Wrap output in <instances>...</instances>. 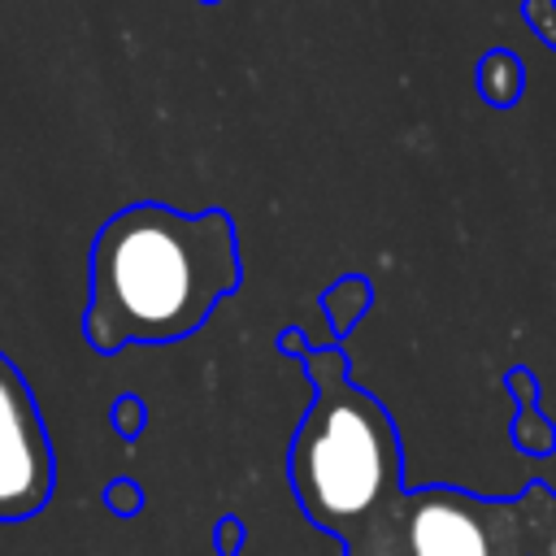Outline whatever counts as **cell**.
Segmentation results:
<instances>
[{"label": "cell", "instance_id": "1", "mask_svg": "<svg viewBox=\"0 0 556 556\" xmlns=\"http://www.w3.org/2000/svg\"><path fill=\"white\" fill-rule=\"evenodd\" d=\"M239 278V235L222 208L130 204L91 243L83 334L104 356L135 343H178L213 317Z\"/></svg>", "mask_w": 556, "mask_h": 556}, {"label": "cell", "instance_id": "2", "mask_svg": "<svg viewBox=\"0 0 556 556\" xmlns=\"http://www.w3.org/2000/svg\"><path fill=\"white\" fill-rule=\"evenodd\" d=\"M313 404L291 439V491L313 526L356 534L400 486V439L374 395L352 387L339 352L308 356Z\"/></svg>", "mask_w": 556, "mask_h": 556}, {"label": "cell", "instance_id": "3", "mask_svg": "<svg viewBox=\"0 0 556 556\" xmlns=\"http://www.w3.org/2000/svg\"><path fill=\"white\" fill-rule=\"evenodd\" d=\"M56 482L52 443L22 369L0 352V526L30 521Z\"/></svg>", "mask_w": 556, "mask_h": 556}, {"label": "cell", "instance_id": "4", "mask_svg": "<svg viewBox=\"0 0 556 556\" xmlns=\"http://www.w3.org/2000/svg\"><path fill=\"white\" fill-rule=\"evenodd\" d=\"M408 556H500L486 508L456 491H426L408 508Z\"/></svg>", "mask_w": 556, "mask_h": 556}, {"label": "cell", "instance_id": "5", "mask_svg": "<svg viewBox=\"0 0 556 556\" xmlns=\"http://www.w3.org/2000/svg\"><path fill=\"white\" fill-rule=\"evenodd\" d=\"M478 91L491 109H513L526 91V65L513 48H486L478 56Z\"/></svg>", "mask_w": 556, "mask_h": 556}, {"label": "cell", "instance_id": "6", "mask_svg": "<svg viewBox=\"0 0 556 556\" xmlns=\"http://www.w3.org/2000/svg\"><path fill=\"white\" fill-rule=\"evenodd\" d=\"M326 313H330V321L339 326V330H348L361 313H365V304H369V287L361 282V278H343L339 287H330L326 291Z\"/></svg>", "mask_w": 556, "mask_h": 556}, {"label": "cell", "instance_id": "7", "mask_svg": "<svg viewBox=\"0 0 556 556\" xmlns=\"http://www.w3.org/2000/svg\"><path fill=\"white\" fill-rule=\"evenodd\" d=\"M521 22L539 43L556 52V0H521Z\"/></svg>", "mask_w": 556, "mask_h": 556}, {"label": "cell", "instance_id": "8", "mask_svg": "<svg viewBox=\"0 0 556 556\" xmlns=\"http://www.w3.org/2000/svg\"><path fill=\"white\" fill-rule=\"evenodd\" d=\"M543 556H556V517H552V534H547V552Z\"/></svg>", "mask_w": 556, "mask_h": 556}, {"label": "cell", "instance_id": "9", "mask_svg": "<svg viewBox=\"0 0 556 556\" xmlns=\"http://www.w3.org/2000/svg\"><path fill=\"white\" fill-rule=\"evenodd\" d=\"M200 4H217V0H200Z\"/></svg>", "mask_w": 556, "mask_h": 556}]
</instances>
